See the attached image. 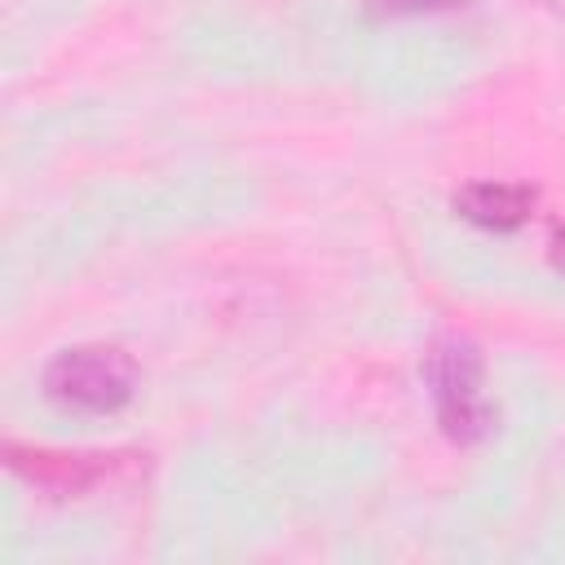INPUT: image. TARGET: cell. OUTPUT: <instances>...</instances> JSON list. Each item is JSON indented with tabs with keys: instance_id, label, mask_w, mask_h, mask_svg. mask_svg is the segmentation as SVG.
<instances>
[{
	"instance_id": "5b68a950",
	"label": "cell",
	"mask_w": 565,
	"mask_h": 565,
	"mask_svg": "<svg viewBox=\"0 0 565 565\" xmlns=\"http://www.w3.org/2000/svg\"><path fill=\"white\" fill-rule=\"evenodd\" d=\"M384 9L393 13H424V9H441V4H455V0H380Z\"/></svg>"
},
{
	"instance_id": "3957f363",
	"label": "cell",
	"mask_w": 565,
	"mask_h": 565,
	"mask_svg": "<svg viewBox=\"0 0 565 565\" xmlns=\"http://www.w3.org/2000/svg\"><path fill=\"white\" fill-rule=\"evenodd\" d=\"M459 207L468 221L477 225H490V230H512L525 221L530 212V194L516 190V185H468L459 194Z\"/></svg>"
},
{
	"instance_id": "6da1fadb",
	"label": "cell",
	"mask_w": 565,
	"mask_h": 565,
	"mask_svg": "<svg viewBox=\"0 0 565 565\" xmlns=\"http://www.w3.org/2000/svg\"><path fill=\"white\" fill-rule=\"evenodd\" d=\"M44 393L57 406L106 415L132 397V366L115 349H66L44 371Z\"/></svg>"
},
{
	"instance_id": "277c9868",
	"label": "cell",
	"mask_w": 565,
	"mask_h": 565,
	"mask_svg": "<svg viewBox=\"0 0 565 565\" xmlns=\"http://www.w3.org/2000/svg\"><path fill=\"white\" fill-rule=\"evenodd\" d=\"M102 455H31V463L26 459H13L18 468H26L35 481H44V486H53V490H84V486H93L106 468L97 463Z\"/></svg>"
},
{
	"instance_id": "7a4b0ae2",
	"label": "cell",
	"mask_w": 565,
	"mask_h": 565,
	"mask_svg": "<svg viewBox=\"0 0 565 565\" xmlns=\"http://www.w3.org/2000/svg\"><path fill=\"white\" fill-rule=\"evenodd\" d=\"M428 384H433V406L437 419L450 437L472 441L490 428V402L481 388V362L468 344H441L428 362Z\"/></svg>"
}]
</instances>
